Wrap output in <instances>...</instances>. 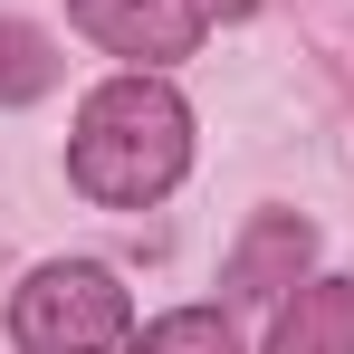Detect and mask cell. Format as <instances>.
I'll return each mask as SVG.
<instances>
[{
	"label": "cell",
	"mask_w": 354,
	"mask_h": 354,
	"mask_svg": "<svg viewBox=\"0 0 354 354\" xmlns=\"http://www.w3.org/2000/svg\"><path fill=\"white\" fill-rule=\"evenodd\" d=\"M192 163V106L163 77H106L77 106V144H67V182L106 211H153Z\"/></svg>",
	"instance_id": "1"
},
{
	"label": "cell",
	"mask_w": 354,
	"mask_h": 354,
	"mask_svg": "<svg viewBox=\"0 0 354 354\" xmlns=\"http://www.w3.org/2000/svg\"><path fill=\"white\" fill-rule=\"evenodd\" d=\"M124 288L115 268H96V259H48V268H29L19 297H10V345L19 354H115L124 345Z\"/></svg>",
	"instance_id": "2"
},
{
	"label": "cell",
	"mask_w": 354,
	"mask_h": 354,
	"mask_svg": "<svg viewBox=\"0 0 354 354\" xmlns=\"http://www.w3.org/2000/svg\"><path fill=\"white\" fill-rule=\"evenodd\" d=\"M67 19L106 48V58H134V67H173L201 48L211 10L201 0H67Z\"/></svg>",
	"instance_id": "3"
},
{
	"label": "cell",
	"mask_w": 354,
	"mask_h": 354,
	"mask_svg": "<svg viewBox=\"0 0 354 354\" xmlns=\"http://www.w3.org/2000/svg\"><path fill=\"white\" fill-rule=\"evenodd\" d=\"M306 259H316V230H306L297 211H259V221L239 230V249L221 259V297H239V306L288 297L297 278H306Z\"/></svg>",
	"instance_id": "4"
},
{
	"label": "cell",
	"mask_w": 354,
	"mask_h": 354,
	"mask_svg": "<svg viewBox=\"0 0 354 354\" xmlns=\"http://www.w3.org/2000/svg\"><path fill=\"white\" fill-rule=\"evenodd\" d=\"M268 354H354V278H306L278 306Z\"/></svg>",
	"instance_id": "5"
},
{
	"label": "cell",
	"mask_w": 354,
	"mask_h": 354,
	"mask_svg": "<svg viewBox=\"0 0 354 354\" xmlns=\"http://www.w3.org/2000/svg\"><path fill=\"white\" fill-rule=\"evenodd\" d=\"M48 86H58V48H48V29L0 19V106H39Z\"/></svg>",
	"instance_id": "6"
},
{
	"label": "cell",
	"mask_w": 354,
	"mask_h": 354,
	"mask_svg": "<svg viewBox=\"0 0 354 354\" xmlns=\"http://www.w3.org/2000/svg\"><path fill=\"white\" fill-rule=\"evenodd\" d=\"M124 354H239V345H230V326H221L211 306H173V316H153Z\"/></svg>",
	"instance_id": "7"
},
{
	"label": "cell",
	"mask_w": 354,
	"mask_h": 354,
	"mask_svg": "<svg viewBox=\"0 0 354 354\" xmlns=\"http://www.w3.org/2000/svg\"><path fill=\"white\" fill-rule=\"evenodd\" d=\"M201 10H211V19H249V0H201Z\"/></svg>",
	"instance_id": "8"
}]
</instances>
